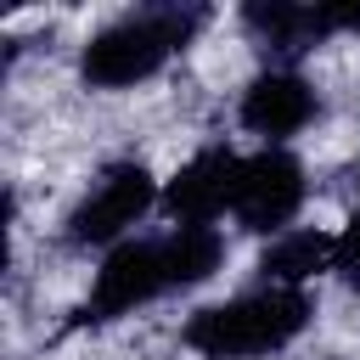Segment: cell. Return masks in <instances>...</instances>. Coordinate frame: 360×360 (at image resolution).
I'll list each match as a JSON object with an SVG mask.
<instances>
[{"mask_svg":"<svg viewBox=\"0 0 360 360\" xmlns=\"http://www.w3.org/2000/svg\"><path fill=\"white\" fill-rule=\"evenodd\" d=\"M309 321V298L304 287H259L242 292L231 304H208L186 321V349L208 354V360H253L270 349H287Z\"/></svg>","mask_w":360,"mask_h":360,"instance_id":"6da1fadb","label":"cell"},{"mask_svg":"<svg viewBox=\"0 0 360 360\" xmlns=\"http://www.w3.org/2000/svg\"><path fill=\"white\" fill-rule=\"evenodd\" d=\"M208 22L202 6H158V11H135V17H118L107 22L84 56H79V73L101 90H118V84H135V79H152L197 28Z\"/></svg>","mask_w":360,"mask_h":360,"instance_id":"7a4b0ae2","label":"cell"},{"mask_svg":"<svg viewBox=\"0 0 360 360\" xmlns=\"http://www.w3.org/2000/svg\"><path fill=\"white\" fill-rule=\"evenodd\" d=\"M169 287V264H163V242H124L107 253V264L96 270V287L79 309V326H101L129 315L135 304L158 298Z\"/></svg>","mask_w":360,"mask_h":360,"instance_id":"3957f363","label":"cell"},{"mask_svg":"<svg viewBox=\"0 0 360 360\" xmlns=\"http://www.w3.org/2000/svg\"><path fill=\"white\" fill-rule=\"evenodd\" d=\"M304 202V169L298 158L264 146L253 158H242V174H236V219L248 231H281Z\"/></svg>","mask_w":360,"mask_h":360,"instance_id":"277c9868","label":"cell"},{"mask_svg":"<svg viewBox=\"0 0 360 360\" xmlns=\"http://www.w3.org/2000/svg\"><path fill=\"white\" fill-rule=\"evenodd\" d=\"M146 208H152V174H146L135 158H129V163H112V169L90 186V197L73 208L68 236H73L79 248H90V242H112V236L129 231Z\"/></svg>","mask_w":360,"mask_h":360,"instance_id":"5b68a950","label":"cell"},{"mask_svg":"<svg viewBox=\"0 0 360 360\" xmlns=\"http://www.w3.org/2000/svg\"><path fill=\"white\" fill-rule=\"evenodd\" d=\"M236 174H242V158L225 152V146H208L197 152L163 191V208L180 219V225H208L214 214H225L236 202Z\"/></svg>","mask_w":360,"mask_h":360,"instance_id":"8992f818","label":"cell"},{"mask_svg":"<svg viewBox=\"0 0 360 360\" xmlns=\"http://www.w3.org/2000/svg\"><path fill=\"white\" fill-rule=\"evenodd\" d=\"M315 90L298 79V73H259L242 96V124L253 135H270V141H287L298 135L309 118H315Z\"/></svg>","mask_w":360,"mask_h":360,"instance_id":"52a82bcc","label":"cell"},{"mask_svg":"<svg viewBox=\"0 0 360 360\" xmlns=\"http://www.w3.org/2000/svg\"><path fill=\"white\" fill-rule=\"evenodd\" d=\"M332 248H338V236H326V231H281L264 248L259 276H264V287H298L332 264Z\"/></svg>","mask_w":360,"mask_h":360,"instance_id":"ba28073f","label":"cell"},{"mask_svg":"<svg viewBox=\"0 0 360 360\" xmlns=\"http://www.w3.org/2000/svg\"><path fill=\"white\" fill-rule=\"evenodd\" d=\"M219 253H225V242H219L208 225H180L174 236H163L169 287H191V281H208V276L219 270Z\"/></svg>","mask_w":360,"mask_h":360,"instance_id":"9c48e42d","label":"cell"},{"mask_svg":"<svg viewBox=\"0 0 360 360\" xmlns=\"http://www.w3.org/2000/svg\"><path fill=\"white\" fill-rule=\"evenodd\" d=\"M242 22L276 45V51H309L321 34H315V6H287V0H270V6H248Z\"/></svg>","mask_w":360,"mask_h":360,"instance_id":"30bf717a","label":"cell"},{"mask_svg":"<svg viewBox=\"0 0 360 360\" xmlns=\"http://www.w3.org/2000/svg\"><path fill=\"white\" fill-rule=\"evenodd\" d=\"M332 270H338L349 287H360V214H354L349 231L338 236V248H332Z\"/></svg>","mask_w":360,"mask_h":360,"instance_id":"8fae6325","label":"cell"}]
</instances>
